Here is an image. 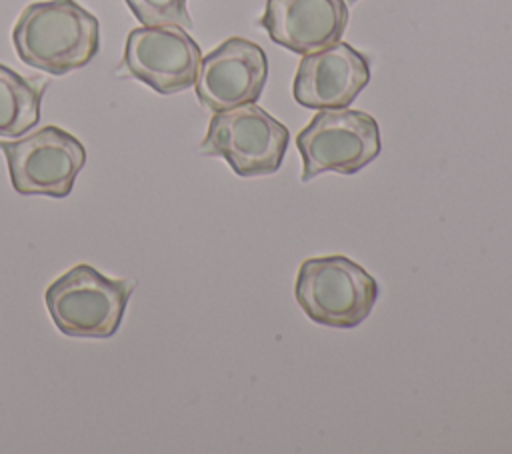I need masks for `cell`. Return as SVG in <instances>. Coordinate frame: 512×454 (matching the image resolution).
Instances as JSON below:
<instances>
[{"label": "cell", "mask_w": 512, "mask_h": 454, "mask_svg": "<svg viewBox=\"0 0 512 454\" xmlns=\"http://www.w3.org/2000/svg\"><path fill=\"white\" fill-rule=\"evenodd\" d=\"M288 142V128L252 102L214 112L200 152L224 158L238 176H264L282 166Z\"/></svg>", "instance_id": "cell-5"}, {"label": "cell", "mask_w": 512, "mask_h": 454, "mask_svg": "<svg viewBox=\"0 0 512 454\" xmlns=\"http://www.w3.org/2000/svg\"><path fill=\"white\" fill-rule=\"evenodd\" d=\"M200 46L180 26H140L128 32L124 70L158 94H176L196 82Z\"/></svg>", "instance_id": "cell-7"}, {"label": "cell", "mask_w": 512, "mask_h": 454, "mask_svg": "<svg viewBox=\"0 0 512 454\" xmlns=\"http://www.w3.org/2000/svg\"><path fill=\"white\" fill-rule=\"evenodd\" d=\"M134 284L108 278L90 264H76L44 292L56 328L76 338H110L118 332Z\"/></svg>", "instance_id": "cell-2"}, {"label": "cell", "mask_w": 512, "mask_h": 454, "mask_svg": "<svg viewBox=\"0 0 512 454\" xmlns=\"http://www.w3.org/2000/svg\"><path fill=\"white\" fill-rule=\"evenodd\" d=\"M368 82V58L348 42H336L302 56L292 96L304 108H348Z\"/></svg>", "instance_id": "cell-9"}, {"label": "cell", "mask_w": 512, "mask_h": 454, "mask_svg": "<svg viewBox=\"0 0 512 454\" xmlns=\"http://www.w3.org/2000/svg\"><path fill=\"white\" fill-rule=\"evenodd\" d=\"M44 88L46 80L0 64V136L20 138L38 124Z\"/></svg>", "instance_id": "cell-11"}, {"label": "cell", "mask_w": 512, "mask_h": 454, "mask_svg": "<svg viewBox=\"0 0 512 454\" xmlns=\"http://www.w3.org/2000/svg\"><path fill=\"white\" fill-rule=\"evenodd\" d=\"M12 44L24 64L64 76L98 54L100 22L76 0L32 2L12 28Z\"/></svg>", "instance_id": "cell-1"}, {"label": "cell", "mask_w": 512, "mask_h": 454, "mask_svg": "<svg viewBox=\"0 0 512 454\" xmlns=\"http://www.w3.org/2000/svg\"><path fill=\"white\" fill-rule=\"evenodd\" d=\"M0 150L6 156L14 190L26 196H68L86 164L82 142L54 124L16 140H4Z\"/></svg>", "instance_id": "cell-6"}, {"label": "cell", "mask_w": 512, "mask_h": 454, "mask_svg": "<svg viewBox=\"0 0 512 454\" xmlns=\"http://www.w3.org/2000/svg\"><path fill=\"white\" fill-rule=\"evenodd\" d=\"M258 24L274 44L304 56L340 42L348 6L344 0H266Z\"/></svg>", "instance_id": "cell-10"}, {"label": "cell", "mask_w": 512, "mask_h": 454, "mask_svg": "<svg viewBox=\"0 0 512 454\" xmlns=\"http://www.w3.org/2000/svg\"><path fill=\"white\" fill-rule=\"evenodd\" d=\"M346 2H356V0H346Z\"/></svg>", "instance_id": "cell-13"}, {"label": "cell", "mask_w": 512, "mask_h": 454, "mask_svg": "<svg viewBox=\"0 0 512 454\" xmlns=\"http://www.w3.org/2000/svg\"><path fill=\"white\" fill-rule=\"evenodd\" d=\"M142 26H180L192 28L186 0H124Z\"/></svg>", "instance_id": "cell-12"}, {"label": "cell", "mask_w": 512, "mask_h": 454, "mask_svg": "<svg viewBox=\"0 0 512 454\" xmlns=\"http://www.w3.org/2000/svg\"><path fill=\"white\" fill-rule=\"evenodd\" d=\"M266 80V52L252 40L232 36L200 60L196 98L212 112L252 104L262 96Z\"/></svg>", "instance_id": "cell-8"}, {"label": "cell", "mask_w": 512, "mask_h": 454, "mask_svg": "<svg viewBox=\"0 0 512 454\" xmlns=\"http://www.w3.org/2000/svg\"><path fill=\"white\" fill-rule=\"evenodd\" d=\"M302 182L324 172L356 174L382 150L374 116L350 108H324L296 136Z\"/></svg>", "instance_id": "cell-4"}, {"label": "cell", "mask_w": 512, "mask_h": 454, "mask_svg": "<svg viewBox=\"0 0 512 454\" xmlns=\"http://www.w3.org/2000/svg\"><path fill=\"white\" fill-rule=\"evenodd\" d=\"M378 294V282L346 256L304 260L294 284L296 302L306 316L330 328H354L364 322Z\"/></svg>", "instance_id": "cell-3"}]
</instances>
